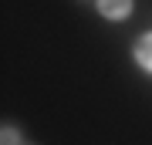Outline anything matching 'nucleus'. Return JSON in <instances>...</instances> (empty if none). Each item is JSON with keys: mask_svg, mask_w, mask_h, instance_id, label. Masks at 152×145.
I'll return each instance as SVG.
<instances>
[{"mask_svg": "<svg viewBox=\"0 0 152 145\" xmlns=\"http://www.w3.org/2000/svg\"><path fill=\"white\" fill-rule=\"evenodd\" d=\"M98 10L108 20H125L132 14V0H98Z\"/></svg>", "mask_w": 152, "mask_h": 145, "instance_id": "nucleus-1", "label": "nucleus"}, {"mask_svg": "<svg viewBox=\"0 0 152 145\" xmlns=\"http://www.w3.org/2000/svg\"><path fill=\"white\" fill-rule=\"evenodd\" d=\"M135 61H139L145 71H152V34H145V37L135 44Z\"/></svg>", "mask_w": 152, "mask_h": 145, "instance_id": "nucleus-2", "label": "nucleus"}]
</instances>
